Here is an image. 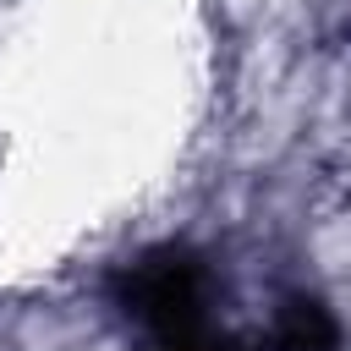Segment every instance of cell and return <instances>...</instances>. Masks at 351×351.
Here are the masks:
<instances>
[{"mask_svg": "<svg viewBox=\"0 0 351 351\" xmlns=\"http://www.w3.org/2000/svg\"><path fill=\"white\" fill-rule=\"evenodd\" d=\"M340 335H335V318L318 307V302H291L285 318H280V351H335Z\"/></svg>", "mask_w": 351, "mask_h": 351, "instance_id": "cell-2", "label": "cell"}, {"mask_svg": "<svg viewBox=\"0 0 351 351\" xmlns=\"http://www.w3.org/2000/svg\"><path fill=\"white\" fill-rule=\"evenodd\" d=\"M115 291H121V307L154 335L203 324V263L192 252H176V247L148 252L121 274Z\"/></svg>", "mask_w": 351, "mask_h": 351, "instance_id": "cell-1", "label": "cell"}, {"mask_svg": "<svg viewBox=\"0 0 351 351\" xmlns=\"http://www.w3.org/2000/svg\"><path fill=\"white\" fill-rule=\"evenodd\" d=\"M148 351H230V340H219L203 324H192V329H176V335H154Z\"/></svg>", "mask_w": 351, "mask_h": 351, "instance_id": "cell-3", "label": "cell"}]
</instances>
